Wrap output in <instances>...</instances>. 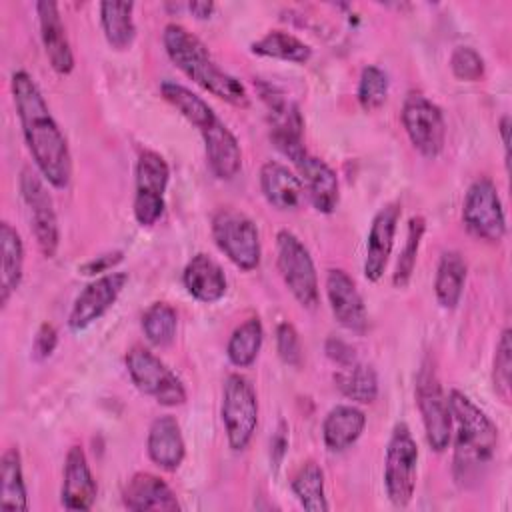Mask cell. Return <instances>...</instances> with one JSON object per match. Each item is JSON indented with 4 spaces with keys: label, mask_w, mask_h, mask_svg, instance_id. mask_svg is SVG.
<instances>
[{
    "label": "cell",
    "mask_w": 512,
    "mask_h": 512,
    "mask_svg": "<svg viewBox=\"0 0 512 512\" xmlns=\"http://www.w3.org/2000/svg\"><path fill=\"white\" fill-rule=\"evenodd\" d=\"M10 88L22 136L38 172L50 186L64 190L72 178V156L64 132L26 70L12 72Z\"/></svg>",
    "instance_id": "1"
},
{
    "label": "cell",
    "mask_w": 512,
    "mask_h": 512,
    "mask_svg": "<svg viewBox=\"0 0 512 512\" xmlns=\"http://www.w3.org/2000/svg\"><path fill=\"white\" fill-rule=\"evenodd\" d=\"M162 44L172 64L194 84L236 108L250 106V94L246 86L236 76L220 68L208 52L206 44L188 28L176 22L166 24L162 32Z\"/></svg>",
    "instance_id": "2"
},
{
    "label": "cell",
    "mask_w": 512,
    "mask_h": 512,
    "mask_svg": "<svg viewBox=\"0 0 512 512\" xmlns=\"http://www.w3.org/2000/svg\"><path fill=\"white\" fill-rule=\"evenodd\" d=\"M446 398L452 424H456L454 476L460 484L468 486L478 482L488 470L498 446V428L464 392L450 390Z\"/></svg>",
    "instance_id": "3"
},
{
    "label": "cell",
    "mask_w": 512,
    "mask_h": 512,
    "mask_svg": "<svg viewBox=\"0 0 512 512\" xmlns=\"http://www.w3.org/2000/svg\"><path fill=\"white\" fill-rule=\"evenodd\" d=\"M210 230L220 252L236 268L252 272L260 266V232L256 222L248 214L230 206L218 208L212 216Z\"/></svg>",
    "instance_id": "4"
},
{
    "label": "cell",
    "mask_w": 512,
    "mask_h": 512,
    "mask_svg": "<svg viewBox=\"0 0 512 512\" xmlns=\"http://www.w3.org/2000/svg\"><path fill=\"white\" fill-rule=\"evenodd\" d=\"M276 264L294 300L302 308L314 310L320 302L316 266L310 250L290 230H280L276 234Z\"/></svg>",
    "instance_id": "5"
},
{
    "label": "cell",
    "mask_w": 512,
    "mask_h": 512,
    "mask_svg": "<svg viewBox=\"0 0 512 512\" xmlns=\"http://www.w3.org/2000/svg\"><path fill=\"white\" fill-rule=\"evenodd\" d=\"M418 444L408 424L398 422L392 428L384 458V488L396 508H406L416 490Z\"/></svg>",
    "instance_id": "6"
},
{
    "label": "cell",
    "mask_w": 512,
    "mask_h": 512,
    "mask_svg": "<svg viewBox=\"0 0 512 512\" xmlns=\"http://www.w3.org/2000/svg\"><path fill=\"white\" fill-rule=\"evenodd\" d=\"M222 424L228 446L242 452L258 426V398L250 380L238 372L226 376L222 386Z\"/></svg>",
    "instance_id": "7"
},
{
    "label": "cell",
    "mask_w": 512,
    "mask_h": 512,
    "mask_svg": "<svg viewBox=\"0 0 512 512\" xmlns=\"http://www.w3.org/2000/svg\"><path fill=\"white\" fill-rule=\"evenodd\" d=\"M126 370L134 386L166 408H176L186 402V388L154 352L144 346H132L126 352Z\"/></svg>",
    "instance_id": "8"
},
{
    "label": "cell",
    "mask_w": 512,
    "mask_h": 512,
    "mask_svg": "<svg viewBox=\"0 0 512 512\" xmlns=\"http://www.w3.org/2000/svg\"><path fill=\"white\" fill-rule=\"evenodd\" d=\"M416 404L428 446L434 452H444L452 438V412L430 360H424L416 376Z\"/></svg>",
    "instance_id": "9"
},
{
    "label": "cell",
    "mask_w": 512,
    "mask_h": 512,
    "mask_svg": "<svg viewBox=\"0 0 512 512\" xmlns=\"http://www.w3.org/2000/svg\"><path fill=\"white\" fill-rule=\"evenodd\" d=\"M466 230L484 242H500L506 236V214L496 184L488 176L476 178L462 202Z\"/></svg>",
    "instance_id": "10"
},
{
    "label": "cell",
    "mask_w": 512,
    "mask_h": 512,
    "mask_svg": "<svg viewBox=\"0 0 512 512\" xmlns=\"http://www.w3.org/2000/svg\"><path fill=\"white\" fill-rule=\"evenodd\" d=\"M258 94L268 110L272 144L292 164H296L302 156L308 154L304 148V120L300 108L272 84L258 82Z\"/></svg>",
    "instance_id": "11"
},
{
    "label": "cell",
    "mask_w": 512,
    "mask_h": 512,
    "mask_svg": "<svg viewBox=\"0 0 512 512\" xmlns=\"http://www.w3.org/2000/svg\"><path fill=\"white\" fill-rule=\"evenodd\" d=\"M400 120L412 146L424 158L440 156L446 142V120L438 104L420 92H408L402 102Z\"/></svg>",
    "instance_id": "12"
},
{
    "label": "cell",
    "mask_w": 512,
    "mask_h": 512,
    "mask_svg": "<svg viewBox=\"0 0 512 512\" xmlns=\"http://www.w3.org/2000/svg\"><path fill=\"white\" fill-rule=\"evenodd\" d=\"M170 180V166L156 150H142L136 160L134 218L140 226H154L164 214V194Z\"/></svg>",
    "instance_id": "13"
},
{
    "label": "cell",
    "mask_w": 512,
    "mask_h": 512,
    "mask_svg": "<svg viewBox=\"0 0 512 512\" xmlns=\"http://www.w3.org/2000/svg\"><path fill=\"white\" fill-rule=\"evenodd\" d=\"M42 174H36L32 168H22L20 172V194L26 204L30 226L36 238L40 252L46 258H54L60 246V228L58 216L54 210L52 196L48 194Z\"/></svg>",
    "instance_id": "14"
},
{
    "label": "cell",
    "mask_w": 512,
    "mask_h": 512,
    "mask_svg": "<svg viewBox=\"0 0 512 512\" xmlns=\"http://www.w3.org/2000/svg\"><path fill=\"white\" fill-rule=\"evenodd\" d=\"M126 284V272H108L86 284V288L76 296L70 308L68 328L72 332H80L100 320L114 306Z\"/></svg>",
    "instance_id": "15"
},
{
    "label": "cell",
    "mask_w": 512,
    "mask_h": 512,
    "mask_svg": "<svg viewBox=\"0 0 512 512\" xmlns=\"http://www.w3.org/2000/svg\"><path fill=\"white\" fill-rule=\"evenodd\" d=\"M204 140L206 162L212 174L220 180H232L242 168V150L232 130L212 112L208 120L196 126Z\"/></svg>",
    "instance_id": "16"
},
{
    "label": "cell",
    "mask_w": 512,
    "mask_h": 512,
    "mask_svg": "<svg viewBox=\"0 0 512 512\" xmlns=\"http://www.w3.org/2000/svg\"><path fill=\"white\" fill-rule=\"evenodd\" d=\"M326 296L336 322L354 334L368 330V312L356 282L342 268H332L326 274Z\"/></svg>",
    "instance_id": "17"
},
{
    "label": "cell",
    "mask_w": 512,
    "mask_h": 512,
    "mask_svg": "<svg viewBox=\"0 0 512 512\" xmlns=\"http://www.w3.org/2000/svg\"><path fill=\"white\" fill-rule=\"evenodd\" d=\"M400 212L402 210L398 202H388L372 218L364 256V276L370 282H378L384 276L394 246V234L400 220Z\"/></svg>",
    "instance_id": "18"
},
{
    "label": "cell",
    "mask_w": 512,
    "mask_h": 512,
    "mask_svg": "<svg viewBox=\"0 0 512 512\" xmlns=\"http://www.w3.org/2000/svg\"><path fill=\"white\" fill-rule=\"evenodd\" d=\"M36 14H38L42 46L50 66L60 76L70 74L74 70V54H72V46H70L58 4L52 0H40L36 2Z\"/></svg>",
    "instance_id": "19"
},
{
    "label": "cell",
    "mask_w": 512,
    "mask_h": 512,
    "mask_svg": "<svg viewBox=\"0 0 512 512\" xmlns=\"http://www.w3.org/2000/svg\"><path fill=\"white\" fill-rule=\"evenodd\" d=\"M294 166L310 204L322 214H332L340 200L336 172L322 158L312 154L302 156Z\"/></svg>",
    "instance_id": "20"
},
{
    "label": "cell",
    "mask_w": 512,
    "mask_h": 512,
    "mask_svg": "<svg viewBox=\"0 0 512 512\" xmlns=\"http://www.w3.org/2000/svg\"><path fill=\"white\" fill-rule=\"evenodd\" d=\"M98 496V484L82 446H70L64 460L60 502L68 510H90Z\"/></svg>",
    "instance_id": "21"
},
{
    "label": "cell",
    "mask_w": 512,
    "mask_h": 512,
    "mask_svg": "<svg viewBox=\"0 0 512 512\" xmlns=\"http://www.w3.org/2000/svg\"><path fill=\"white\" fill-rule=\"evenodd\" d=\"M122 504L132 512H176L174 490L156 474L136 472L122 488Z\"/></svg>",
    "instance_id": "22"
},
{
    "label": "cell",
    "mask_w": 512,
    "mask_h": 512,
    "mask_svg": "<svg viewBox=\"0 0 512 512\" xmlns=\"http://www.w3.org/2000/svg\"><path fill=\"white\" fill-rule=\"evenodd\" d=\"M260 190L266 202L280 212L298 210L306 198V192L298 174L278 160H268L262 164Z\"/></svg>",
    "instance_id": "23"
},
{
    "label": "cell",
    "mask_w": 512,
    "mask_h": 512,
    "mask_svg": "<svg viewBox=\"0 0 512 512\" xmlns=\"http://www.w3.org/2000/svg\"><path fill=\"white\" fill-rule=\"evenodd\" d=\"M146 450L148 458L158 468L166 472H174L180 468L186 456V444L182 438L180 424L172 414H162L150 424Z\"/></svg>",
    "instance_id": "24"
},
{
    "label": "cell",
    "mask_w": 512,
    "mask_h": 512,
    "mask_svg": "<svg viewBox=\"0 0 512 512\" xmlns=\"http://www.w3.org/2000/svg\"><path fill=\"white\" fill-rule=\"evenodd\" d=\"M182 282L186 292L204 304H214L226 294V274L222 266L208 254H194L182 272Z\"/></svg>",
    "instance_id": "25"
},
{
    "label": "cell",
    "mask_w": 512,
    "mask_h": 512,
    "mask_svg": "<svg viewBox=\"0 0 512 512\" xmlns=\"http://www.w3.org/2000/svg\"><path fill=\"white\" fill-rule=\"evenodd\" d=\"M366 414L354 404H336L322 422V440L330 452L348 450L364 432Z\"/></svg>",
    "instance_id": "26"
},
{
    "label": "cell",
    "mask_w": 512,
    "mask_h": 512,
    "mask_svg": "<svg viewBox=\"0 0 512 512\" xmlns=\"http://www.w3.org/2000/svg\"><path fill=\"white\" fill-rule=\"evenodd\" d=\"M24 274V244L10 222L0 224V308L4 310Z\"/></svg>",
    "instance_id": "27"
},
{
    "label": "cell",
    "mask_w": 512,
    "mask_h": 512,
    "mask_svg": "<svg viewBox=\"0 0 512 512\" xmlns=\"http://www.w3.org/2000/svg\"><path fill=\"white\" fill-rule=\"evenodd\" d=\"M466 272L468 266L460 252L448 250L440 256L434 276V294L442 308L454 310L458 306L466 282Z\"/></svg>",
    "instance_id": "28"
},
{
    "label": "cell",
    "mask_w": 512,
    "mask_h": 512,
    "mask_svg": "<svg viewBox=\"0 0 512 512\" xmlns=\"http://www.w3.org/2000/svg\"><path fill=\"white\" fill-rule=\"evenodd\" d=\"M132 2H102L100 4V26L106 42L114 50H126L136 38Z\"/></svg>",
    "instance_id": "29"
},
{
    "label": "cell",
    "mask_w": 512,
    "mask_h": 512,
    "mask_svg": "<svg viewBox=\"0 0 512 512\" xmlns=\"http://www.w3.org/2000/svg\"><path fill=\"white\" fill-rule=\"evenodd\" d=\"M336 388L352 402L372 404L378 398V374L370 364H362L360 360L338 366L334 372Z\"/></svg>",
    "instance_id": "30"
},
{
    "label": "cell",
    "mask_w": 512,
    "mask_h": 512,
    "mask_svg": "<svg viewBox=\"0 0 512 512\" xmlns=\"http://www.w3.org/2000/svg\"><path fill=\"white\" fill-rule=\"evenodd\" d=\"M252 54L264 58H276L294 64H306L312 58V48L298 36L284 30H270L262 38L250 44Z\"/></svg>",
    "instance_id": "31"
},
{
    "label": "cell",
    "mask_w": 512,
    "mask_h": 512,
    "mask_svg": "<svg viewBox=\"0 0 512 512\" xmlns=\"http://www.w3.org/2000/svg\"><path fill=\"white\" fill-rule=\"evenodd\" d=\"M0 506L10 510H28L22 456L16 446L8 448L0 458Z\"/></svg>",
    "instance_id": "32"
},
{
    "label": "cell",
    "mask_w": 512,
    "mask_h": 512,
    "mask_svg": "<svg viewBox=\"0 0 512 512\" xmlns=\"http://www.w3.org/2000/svg\"><path fill=\"white\" fill-rule=\"evenodd\" d=\"M290 488L304 510L326 512L330 508L324 492V472L314 460H306L300 464L290 480Z\"/></svg>",
    "instance_id": "33"
},
{
    "label": "cell",
    "mask_w": 512,
    "mask_h": 512,
    "mask_svg": "<svg viewBox=\"0 0 512 512\" xmlns=\"http://www.w3.org/2000/svg\"><path fill=\"white\" fill-rule=\"evenodd\" d=\"M262 340H264V328L258 316H252L242 324H238L226 346V356L230 364L236 368L252 366L260 354Z\"/></svg>",
    "instance_id": "34"
},
{
    "label": "cell",
    "mask_w": 512,
    "mask_h": 512,
    "mask_svg": "<svg viewBox=\"0 0 512 512\" xmlns=\"http://www.w3.org/2000/svg\"><path fill=\"white\" fill-rule=\"evenodd\" d=\"M142 330L152 346H168L178 330V314L166 302L150 304L142 314Z\"/></svg>",
    "instance_id": "35"
},
{
    "label": "cell",
    "mask_w": 512,
    "mask_h": 512,
    "mask_svg": "<svg viewBox=\"0 0 512 512\" xmlns=\"http://www.w3.org/2000/svg\"><path fill=\"white\" fill-rule=\"evenodd\" d=\"M424 232H426L424 216H412L408 220L406 240H404L402 252L398 256L394 274H392V284L396 288H406L408 286V282L414 274V268H416V258H418V250H420V242H422Z\"/></svg>",
    "instance_id": "36"
},
{
    "label": "cell",
    "mask_w": 512,
    "mask_h": 512,
    "mask_svg": "<svg viewBox=\"0 0 512 512\" xmlns=\"http://www.w3.org/2000/svg\"><path fill=\"white\" fill-rule=\"evenodd\" d=\"M388 86H390L388 74L380 66H374V64L364 66L360 72L358 90H356L360 108L364 112L378 110L388 98Z\"/></svg>",
    "instance_id": "37"
},
{
    "label": "cell",
    "mask_w": 512,
    "mask_h": 512,
    "mask_svg": "<svg viewBox=\"0 0 512 512\" xmlns=\"http://www.w3.org/2000/svg\"><path fill=\"white\" fill-rule=\"evenodd\" d=\"M492 386L504 404H510V388H512V342L510 330L504 328L494 354L492 366Z\"/></svg>",
    "instance_id": "38"
},
{
    "label": "cell",
    "mask_w": 512,
    "mask_h": 512,
    "mask_svg": "<svg viewBox=\"0 0 512 512\" xmlns=\"http://www.w3.org/2000/svg\"><path fill=\"white\" fill-rule=\"evenodd\" d=\"M450 70L458 80L478 82L484 78V58L472 46H458L450 54Z\"/></svg>",
    "instance_id": "39"
},
{
    "label": "cell",
    "mask_w": 512,
    "mask_h": 512,
    "mask_svg": "<svg viewBox=\"0 0 512 512\" xmlns=\"http://www.w3.org/2000/svg\"><path fill=\"white\" fill-rule=\"evenodd\" d=\"M276 352H278L280 360L288 366L298 368L302 364L300 336L290 322H280L276 326Z\"/></svg>",
    "instance_id": "40"
},
{
    "label": "cell",
    "mask_w": 512,
    "mask_h": 512,
    "mask_svg": "<svg viewBox=\"0 0 512 512\" xmlns=\"http://www.w3.org/2000/svg\"><path fill=\"white\" fill-rule=\"evenodd\" d=\"M58 346V330L50 322H42L36 330L34 342H32V356L34 360L42 362L52 356V352Z\"/></svg>",
    "instance_id": "41"
},
{
    "label": "cell",
    "mask_w": 512,
    "mask_h": 512,
    "mask_svg": "<svg viewBox=\"0 0 512 512\" xmlns=\"http://www.w3.org/2000/svg\"><path fill=\"white\" fill-rule=\"evenodd\" d=\"M124 260V252L122 250H114V252H106V254H100L88 262H84L78 272L84 274V276H102V274H108V270L116 268L120 262Z\"/></svg>",
    "instance_id": "42"
},
{
    "label": "cell",
    "mask_w": 512,
    "mask_h": 512,
    "mask_svg": "<svg viewBox=\"0 0 512 512\" xmlns=\"http://www.w3.org/2000/svg\"><path fill=\"white\" fill-rule=\"evenodd\" d=\"M326 356H328L336 366H348V364H352V362L358 360L354 348H352L348 342H344V340H340V338H336V336H332V338L326 340Z\"/></svg>",
    "instance_id": "43"
},
{
    "label": "cell",
    "mask_w": 512,
    "mask_h": 512,
    "mask_svg": "<svg viewBox=\"0 0 512 512\" xmlns=\"http://www.w3.org/2000/svg\"><path fill=\"white\" fill-rule=\"evenodd\" d=\"M510 116L504 114L498 122V132H500V138H502V146H504V162H506V170L510 166Z\"/></svg>",
    "instance_id": "44"
},
{
    "label": "cell",
    "mask_w": 512,
    "mask_h": 512,
    "mask_svg": "<svg viewBox=\"0 0 512 512\" xmlns=\"http://www.w3.org/2000/svg\"><path fill=\"white\" fill-rule=\"evenodd\" d=\"M286 426L284 424H280V428H278V432H276V436H274V440H272V458H274V464H278L280 460H282V456H284V448L288 446V438H286Z\"/></svg>",
    "instance_id": "45"
},
{
    "label": "cell",
    "mask_w": 512,
    "mask_h": 512,
    "mask_svg": "<svg viewBox=\"0 0 512 512\" xmlns=\"http://www.w3.org/2000/svg\"><path fill=\"white\" fill-rule=\"evenodd\" d=\"M186 8L196 20H208L214 12V2H190Z\"/></svg>",
    "instance_id": "46"
}]
</instances>
